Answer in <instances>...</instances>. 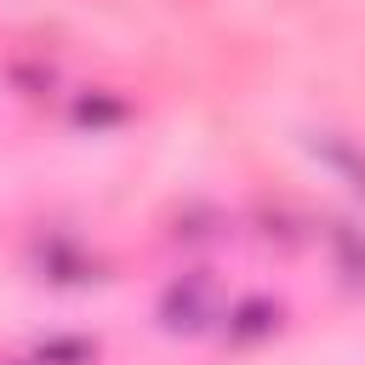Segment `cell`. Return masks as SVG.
<instances>
[{"label": "cell", "instance_id": "1", "mask_svg": "<svg viewBox=\"0 0 365 365\" xmlns=\"http://www.w3.org/2000/svg\"><path fill=\"white\" fill-rule=\"evenodd\" d=\"M205 319H211V285H205V279L171 285V297H165V325H177V331H200Z\"/></svg>", "mask_w": 365, "mask_h": 365}]
</instances>
